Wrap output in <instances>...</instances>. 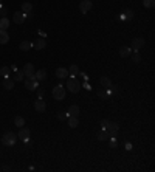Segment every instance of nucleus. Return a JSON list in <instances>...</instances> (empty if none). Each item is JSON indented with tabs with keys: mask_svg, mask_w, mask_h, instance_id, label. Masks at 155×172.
<instances>
[{
	"mask_svg": "<svg viewBox=\"0 0 155 172\" xmlns=\"http://www.w3.org/2000/svg\"><path fill=\"white\" fill-rule=\"evenodd\" d=\"M31 48H33V42H30V41H24V42H20V50L28 51V50H31Z\"/></svg>",
	"mask_w": 155,
	"mask_h": 172,
	"instance_id": "21",
	"label": "nucleus"
},
{
	"mask_svg": "<svg viewBox=\"0 0 155 172\" xmlns=\"http://www.w3.org/2000/svg\"><path fill=\"white\" fill-rule=\"evenodd\" d=\"M33 47H34V50H44V48L47 47V41H45L44 37H37V39L33 42Z\"/></svg>",
	"mask_w": 155,
	"mask_h": 172,
	"instance_id": "9",
	"label": "nucleus"
},
{
	"mask_svg": "<svg viewBox=\"0 0 155 172\" xmlns=\"http://www.w3.org/2000/svg\"><path fill=\"white\" fill-rule=\"evenodd\" d=\"M144 44H146V41H144L143 37H135V39L132 41V50H133V51H138L141 47H144Z\"/></svg>",
	"mask_w": 155,
	"mask_h": 172,
	"instance_id": "7",
	"label": "nucleus"
},
{
	"mask_svg": "<svg viewBox=\"0 0 155 172\" xmlns=\"http://www.w3.org/2000/svg\"><path fill=\"white\" fill-rule=\"evenodd\" d=\"M0 17H6V11H5V8H2V6H0Z\"/></svg>",
	"mask_w": 155,
	"mask_h": 172,
	"instance_id": "34",
	"label": "nucleus"
},
{
	"mask_svg": "<svg viewBox=\"0 0 155 172\" xmlns=\"http://www.w3.org/2000/svg\"><path fill=\"white\" fill-rule=\"evenodd\" d=\"M24 76H25V75H24V71H22V70H17V71L14 73V76H13V81H22V79H24Z\"/></svg>",
	"mask_w": 155,
	"mask_h": 172,
	"instance_id": "29",
	"label": "nucleus"
},
{
	"mask_svg": "<svg viewBox=\"0 0 155 172\" xmlns=\"http://www.w3.org/2000/svg\"><path fill=\"white\" fill-rule=\"evenodd\" d=\"M68 75H71V78L78 76V75H79V68H78V65H71L70 70H68Z\"/></svg>",
	"mask_w": 155,
	"mask_h": 172,
	"instance_id": "26",
	"label": "nucleus"
},
{
	"mask_svg": "<svg viewBox=\"0 0 155 172\" xmlns=\"http://www.w3.org/2000/svg\"><path fill=\"white\" fill-rule=\"evenodd\" d=\"M144 8H153L155 6V0H143Z\"/></svg>",
	"mask_w": 155,
	"mask_h": 172,
	"instance_id": "31",
	"label": "nucleus"
},
{
	"mask_svg": "<svg viewBox=\"0 0 155 172\" xmlns=\"http://www.w3.org/2000/svg\"><path fill=\"white\" fill-rule=\"evenodd\" d=\"M67 88H68L71 93H78V92L81 90V82H79L78 79H75V78H70V79L67 81Z\"/></svg>",
	"mask_w": 155,
	"mask_h": 172,
	"instance_id": "2",
	"label": "nucleus"
},
{
	"mask_svg": "<svg viewBox=\"0 0 155 172\" xmlns=\"http://www.w3.org/2000/svg\"><path fill=\"white\" fill-rule=\"evenodd\" d=\"M56 76H58L59 79H65V78L68 76V70H65V68H62V67H61V68H58V70H56Z\"/></svg>",
	"mask_w": 155,
	"mask_h": 172,
	"instance_id": "17",
	"label": "nucleus"
},
{
	"mask_svg": "<svg viewBox=\"0 0 155 172\" xmlns=\"http://www.w3.org/2000/svg\"><path fill=\"white\" fill-rule=\"evenodd\" d=\"M34 78H36V81H45V78H47V71H45L44 68H41V70L36 71Z\"/></svg>",
	"mask_w": 155,
	"mask_h": 172,
	"instance_id": "16",
	"label": "nucleus"
},
{
	"mask_svg": "<svg viewBox=\"0 0 155 172\" xmlns=\"http://www.w3.org/2000/svg\"><path fill=\"white\" fill-rule=\"evenodd\" d=\"M132 17H133L132 10H126V11H124V14H121V16H119V19H126V20H130Z\"/></svg>",
	"mask_w": 155,
	"mask_h": 172,
	"instance_id": "25",
	"label": "nucleus"
},
{
	"mask_svg": "<svg viewBox=\"0 0 155 172\" xmlns=\"http://www.w3.org/2000/svg\"><path fill=\"white\" fill-rule=\"evenodd\" d=\"M3 88H5V90H13V88H14V81L10 79V76L3 79Z\"/></svg>",
	"mask_w": 155,
	"mask_h": 172,
	"instance_id": "14",
	"label": "nucleus"
},
{
	"mask_svg": "<svg viewBox=\"0 0 155 172\" xmlns=\"http://www.w3.org/2000/svg\"><path fill=\"white\" fill-rule=\"evenodd\" d=\"M45 109H47V104H45V101L42 98L34 101V110L36 112H45Z\"/></svg>",
	"mask_w": 155,
	"mask_h": 172,
	"instance_id": "10",
	"label": "nucleus"
},
{
	"mask_svg": "<svg viewBox=\"0 0 155 172\" xmlns=\"http://www.w3.org/2000/svg\"><path fill=\"white\" fill-rule=\"evenodd\" d=\"M0 75H2L3 78H8L11 75V68L10 67H2V68H0Z\"/></svg>",
	"mask_w": 155,
	"mask_h": 172,
	"instance_id": "28",
	"label": "nucleus"
},
{
	"mask_svg": "<svg viewBox=\"0 0 155 172\" xmlns=\"http://www.w3.org/2000/svg\"><path fill=\"white\" fill-rule=\"evenodd\" d=\"M14 126L24 127V126H25V119H24L22 116H16V118H14Z\"/></svg>",
	"mask_w": 155,
	"mask_h": 172,
	"instance_id": "27",
	"label": "nucleus"
},
{
	"mask_svg": "<svg viewBox=\"0 0 155 172\" xmlns=\"http://www.w3.org/2000/svg\"><path fill=\"white\" fill-rule=\"evenodd\" d=\"M25 87H27V90H36L39 85H37V81H36V78L34 76H30V78H27V81H25Z\"/></svg>",
	"mask_w": 155,
	"mask_h": 172,
	"instance_id": "6",
	"label": "nucleus"
},
{
	"mask_svg": "<svg viewBox=\"0 0 155 172\" xmlns=\"http://www.w3.org/2000/svg\"><path fill=\"white\" fill-rule=\"evenodd\" d=\"M78 115H79V107L78 105H71L68 109V116H76L78 118Z\"/></svg>",
	"mask_w": 155,
	"mask_h": 172,
	"instance_id": "22",
	"label": "nucleus"
},
{
	"mask_svg": "<svg viewBox=\"0 0 155 172\" xmlns=\"http://www.w3.org/2000/svg\"><path fill=\"white\" fill-rule=\"evenodd\" d=\"M22 71H24V75H25L27 78L34 76V67H33V64H25L24 68H22Z\"/></svg>",
	"mask_w": 155,
	"mask_h": 172,
	"instance_id": "11",
	"label": "nucleus"
},
{
	"mask_svg": "<svg viewBox=\"0 0 155 172\" xmlns=\"http://www.w3.org/2000/svg\"><path fill=\"white\" fill-rule=\"evenodd\" d=\"M58 118L62 119V121H65V119H67V113H64V112H62V113H58Z\"/></svg>",
	"mask_w": 155,
	"mask_h": 172,
	"instance_id": "33",
	"label": "nucleus"
},
{
	"mask_svg": "<svg viewBox=\"0 0 155 172\" xmlns=\"http://www.w3.org/2000/svg\"><path fill=\"white\" fill-rule=\"evenodd\" d=\"M107 124H109V121H107V119H102V121H101V126H102V129H105V127H107Z\"/></svg>",
	"mask_w": 155,
	"mask_h": 172,
	"instance_id": "35",
	"label": "nucleus"
},
{
	"mask_svg": "<svg viewBox=\"0 0 155 172\" xmlns=\"http://www.w3.org/2000/svg\"><path fill=\"white\" fill-rule=\"evenodd\" d=\"M105 130L109 132V138H115V136L118 135V130H119V126H118L116 123H112V121H109V124H107Z\"/></svg>",
	"mask_w": 155,
	"mask_h": 172,
	"instance_id": "4",
	"label": "nucleus"
},
{
	"mask_svg": "<svg viewBox=\"0 0 155 172\" xmlns=\"http://www.w3.org/2000/svg\"><path fill=\"white\" fill-rule=\"evenodd\" d=\"M110 146H112V147H116V141H115V138L112 140V144H110Z\"/></svg>",
	"mask_w": 155,
	"mask_h": 172,
	"instance_id": "36",
	"label": "nucleus"
},
{
	"mask_svg": "<svg viewBox=\"0 0 155 172\" xmlns=\"http://www.w3.org/2000/svg\"><path fill=\"white\" fill-rule=\"evenodd\" d=\"M8 42H10V36H8V33H6L5 30H0V44L5 45V44H8Z\"/></svg>",
	"mask_w": 155,
	"mask_h": 172,
	"instance_id": "15",
	"label": "nucleus"
},
{
	"mask_svg": "<svg viewBox=\"0 0 155 172\" xmlns=\"http://www.w3.org/2000/svg\"><path fill=\"white\" fill-rule=\"evenodd\" d=\"M16 141H17V135H16L14 132H8V133H5V135L2 136V143H3L5 146H14Z\"/></svg>",
	"mask_w": 155,
	"mask_h": 172,
	"instance_id": "1",
	"label": "nucleus"
},
{
	"mask_svg": "<svg viewBox=\"0 0 155 172\" xmlns=\"http://www.w3.org/2000/svg\"><path fill=\"white\" fill-rule=\"evenodd\" d=\"M31 11H33V5H31L30 2H24V3H22V13L30 14Z\"/></svg>",
	"mask_w": 155,
	"mask_h": 172,
	"instance_id": "18",
	"label": "nucleus"
},
{
	"mask_svg": "<svg viewBox=\"0 0 155 172\" xmlns=\"http://www.w3.org/2000/svg\"><path fill=\"white\" fill-rule=\"evenodd\" d=\"M98 140H99V141H105V140H109V132H107L105 129H102V130L98 133Z\"/></svg>",
	"mask_w": 155,
	"mask_h": 172,
	"instance_id": "24",
	"label": "nucleus"
},
{
	"mask_svg": "<svg viewBox=\"0 0 155 172\" xmlns=\"http://www.w3.org/2000/svg\"><path fill=\"white\" fill-rule=\"evenodd\" d=\"M17 138H20V140H24V141H28V138H30V129L20 127V132L17 133Z\"/></svg>",
	"mask_w": 155,
	"mask_h": 172,
	"instance_id": "12",
	"label": "nucleus"
},
{
	"mask_svg": "<svg viewBox=\"0 0 155 172\" xmlns=\"http://www.w3.org/2000/svg\"><path fill=\"white\" fill-rule=\"evenodd\" d=\"M132 54V48L130 47H121L119 48V56L121 58H129Z\"/></svg>",
	"mask_w": 155,
	"mask_h": 172,
	"instance_id": "13",
	"label": "nucleus"
},
{
	"mask_svg": "<svg viewBox=\"0 0 155 172\" xmlns=\"http://www.w3.org/2000/svg\"><path fill=\"white\" fill-rule=\"evenodd\" d=\"M92 8H93V3H92V0H82V2L79 3V11H81L82 14L88 13V11H90Z\"/></svg>",
	"mask_w": 155,
	"mask_h": 172,
	"instance_id": "5",
	"label": "nucleus"
},
{
	"mask_svg": "<svg viewBox=\"0 0 155 172\" xmlns=\"http://www.w3.org/2000/svg\"><path fill=\"white\" fill-rule=\"evenodd\" d=\"M68 126H70L71 129L78 127V126H79V121H78V118H76V116H68Z\"/></svg>",
	"mask_w": 155,
	"mask_h": 172,
	"instance_id": "23",
	"label": "nucleus"
},
{
	"mask_svg": "<svg viewBox=\"0 0 155 172\" xmlns=\"http://www.w3.org/2000/svg\"><path fill=\"white\" fill-rule=\"evenodd\" d=\"M10 28V19H6V17H2L0 19V30H8Z\"/></svg>",
	"mask_w": 155,
	"mask_h": 172,
	"instance_id": "20",
	"label": "nucleus"
},
{
	"mask_svg": "<svg viewBox=\"0 0 155 172\" xmlns=\"http://www.w3.org/2000/svg\"><path fill=\"white\" fill-rule=\"evenodd\" d=\"M53 98L58 99V101H62L65 98V88H64V85L59 84V85L53 87Z\"/></svg>",
	"mask_w": 155,
	"mask_h": 172,
	"instance_id": "3",
	"label": "nucleus"
},
{
	"mask_svg": "<svg viewBox=\"0 0 155 172\" xmlns=\"http://www.w3.org/2000/svg\"><path fill=\"white\" fill-rule=\"evenodd\" d=\"M13 22L17 24V25H22V24L25 22V13H22V11L14 13V16H13Z\"/></svg>",
	"mask_w": 155,
	"mask_h": 172,
	"instance_id": "8",
	"label": "nucleus"
},
{
	"mask_svg": "<svg viewBox=\"0 0 155 172\" xmlns=\"http://www.w3.org/2000/svg\"><path fill=\"white\" fill-rule=\"evenodd\" d=\"M99 82H101V85H102L104 88H110V87H112V81H110L107 76H102V78L99 79Z\"/></svg>",
	"mask_w": 155,
	"mask_h": 172,
	"instance_id": "19",
	"label": "nucleus"
},
{
	"mask_svg": "<svg viewBox=\"0 0 155 172\" xmlns=\"http://www.w3.org/2000/svg\"><path fill=\"white\" fill-rule=\"evenodd\" d=\"M98 95H99L102 99H109V96H110V90H109V88H107V92H105V90H99Z\"/></svg>",
	"mask_w": 155,
	"mask_h": 172,
	"instance_id": "30",
	"label": "nucleus"
},
{
	"mask_svg": "<svg viewBox=\"0 0 155 172\" xmlns=\"http://www.w3.org/2000/svg\"><path fill=\"white\" fill-rule=\"evenodd\" d=\"M0 6H2V0H0Z\"/></svg>",
	"mask_w": 155,
	"mask_h": 172,
	"instance_id": "37",
	"label": "nucleus"
},
{
	"mask_svg": "<svg viewBox=\"0 0 155 172\" xmlns=\"http://www.w3.org/2000/svg\"><path fill=\"white\" fill-rule=\"evenodd\" d=\"M132 59H133V62L136 64V62H140V61H141V56H140L136 51H133V56H132Z\"/></svg>",
	"mask_w": 155,
	"mask_h": 172,
	"instance_id": "32",
	"label": "nucleus"
}]
</instances>
